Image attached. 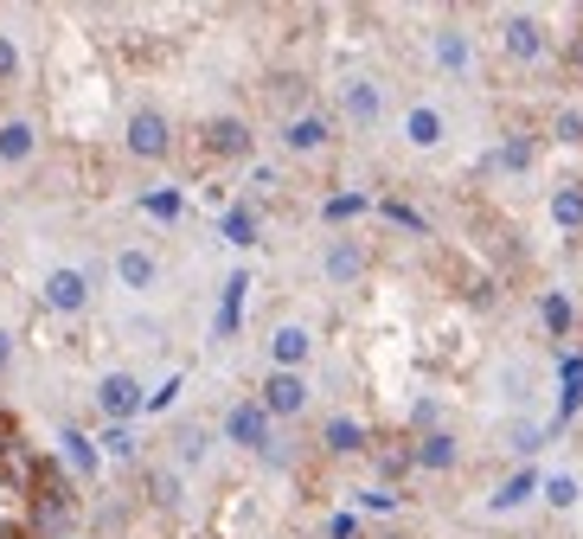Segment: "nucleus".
Instances as JSON below:
<instances>
[{
	"label": "nucleus",
	"mask_w": 583,
	"mask_h": 539,
	"mask_svg": "<svg viewBox=\"0 0 583 539\" xmlns=\"http://www.w3.org/2000/svg\"><path fill=\"white\" fill-rule=\"evenodd\" d=\"M224 443H238V450H263V457H270V411H263L256 398L231 405V411H224Z\"/></svg>",
	"instance_id": "1"
},
{
	"label": "nucleus",
	"mask_w": 583,
	"mask_h": 539,
	"mask_svg": "<svg viewBox=\"0 0 583 539\" xmlns=\"http://www.w3.org/2000/svg\"><path fill=\"white\" fill-rule=\"evenodd\" d=\"M122 142H129V154H135V161H161V154L174 148V129H167V116H161V110H135V116H129V135H122Z\"/></svg>",
	"instance_id": "2"
},
{
	"label": "nucleus",
	"mask_w": 583,
	"mask_h": 539,
	"mask_svg": "<svg viewBox=\"0 0 583 539\" xmlns=\"http://www.w3.org/2000/svg\"><path fill=\"white\" fill-rule=\"evenodd\" d=\"M256 405H263L270 418H295V411H308V380H301V373H270L263 392H256Z\"/></svg>",
	"instance_id": "3"
},
{
	"label": "nucleus",
	"mask_w": 583,
	"mask_h": 539,
	"mask_svg": "<svg viewBox=\"0 0 583 539\" xmlns=\"http://www.w3.org/2000/svg\"><path fill=\"white\" fill-rule=\"evenodd\" d=\"M97 405H103V418H135V411H147V392L135 373H110V380L97 385Z\"/></svg>",
	"instance_id": "4"
},
{
	"label": "nucleus",
	"mask_w": 583,
	"mask_h": 539,
	"mask_svg": "<svg viewBox=\"0 0 583 539\" xmlns=\"http://www.w3.org/2000/svg\"><path fill=\"white\" fill-rule=\"evenodd\" d=\"M340 110H346L353 129H378V122H385V90H378L372 77H353V84L340 90Z\"/></svg>",
	"instance_id": "5"
},
{
	"label": "nucleus",
	"mask_w": 583,
	"mask_h": 539,
	"mask_svg": "<svg viewBox=\"0 0 583 539\" xmlns=\"http://www.w3.org/2000/svg\"><path fill=\"white\" fill-rule=\"evenodd\" d=\"M45 302L58 308V315H77V308L90 302V276L84 270H52L45 276Z\"/></svg>",
	"instance_id": "6"
},
{
	"label": "nucleus",
	"mask_w": 583,
	"mask_h": 539,
	"mask_svg": "<svg viewBox=\"0 0 583 539\" xmlns=\"http://www.w3.org/2000/svg\"><path fill=\"white\" fill-rule=\"evenodd\" d=\"M501 45H507V58H546V26H539L532 13H513Z\"/></svg>",
	"instance_id": "7"
},
{
	"label": "nucleus",
	"mask_w": 583,
	"mask_h": 539,
	"mask_svg": "<svg viewBox=\"0 0 583 539\" xmlns=\"http://www.w3.org/2000/svg\"><path fill=\"white\" fill-rule=\"evenodd\" d=\"M116 276H122V289H154L161 283V264H154V251H142V244H129V251H116Z\"/></svg>",
	"instance_id": "8"
},
{
	"label": "nucleus",
	"mask_w": 583,
	"mask_h": 539,
	"mask_svg": "<svg viewBox=\"0 0 583 539\" xmlns=\"http://www.w3.org/2000/svg\"><path fill=\"white\" fill-rule=\"evenodd\" d=\"M442 135H449L442 110H430V103H410V110H404V142H410V148H437Z\"/></svg>",
	"instance_id": "9"
},
{
	"label": "nucleus",
	"mask_w": 583,
	"mask_h": 539,
	"mask_svg": "<svg viewBox=\"0 0 583 539\" xmlns=\"http://www.w3.org/2000/svg\"><path fill=\"white\" fill-rule=\"evenodd\" d=\"M206 148L224 154V161H244V154H251V129H244L238 116H219V122L206 129Z\"/></svg>",
	"instance_id": "10"
},
{
	"label": "nucleus",
	"mask_w": 583,
	"mask_h": 539,
	"mask_svg": "<svg viewBox=\"0 0 583 539\" xmlns=\"http://www.w3.org/2000/svg\"><path fill=\"white\" fill-rule=\"evenodd\" d=\"M308 328H276V334H270V360H276V373H295V366H301V360H308Z\"/></svg>",
	"instance_id": "11"
},
{
	"label": "nucleus",
	"mask_w": 583,
	"mask_h": 539,
	"mask_svg": "<svg viewBox=\"0 0 583 539\" xmlns=\"http://www.w3.org/2000/svg\"><path fill=\"white\" fill-rule=\"evenodd\" d=\"M33 148H38L33 122H0V161H7V167H20V161H33Z\"/></svg>",
	"instance_id": "12"
},
{
	"label": "nucleus",
	"mask_w": 583,
	"mask_h": 539,
	"mask_svg": "<svg viewBox=\"0 0 583 539\" xmlns=\"http://www.w3.org/2000/svg\"><path fill=\"white\" fill-rule=\"evenodd\" d=\"M551 219L564 231H583V180H564V187L551 193Z\"/></svg>",
	"instance_id": "13"
},
{
	"label": "nucleus",
	"mask_w": 583,
	"mask_h": 539,
	"mask_svg": "<svg viewBox=\"0 0 583 539\" xmlns=\"http://www.w3.org/2000/svg\"><path fill=\"white\" fill-rule=\"evenodd\" d=\"M360 270H365L360 244H353V238H333V244H328V276H333V283H353Z\"/></svg>",
	"instance_id": "14"
},
{
	"label": "nucleus",
	"mask_w": 583,
	"mask_h": 539,
	"mask_svg": "<svg viewBox=\"0 0 583 539\" xmlns=\"http://www.w3.org/2000/svg\"><path fill=\"white\" fill-rule=\"evenodd\" d=\"M321 443H328L333 457H353V450H365V424H353V418H328Z\"/></svg>",
	"instance_id": "15"
},
{
	"label": "nucleus",
	"mask_w": 583,
	"mask_h": 539,
	"mask_svg": "<svg viewBox=\"0 0 583 539\" xmlns=\"http://www.w3.org/2000/svg\"><path fill=\"white\" fill-rule=\"evenodd\" d=\"M295 154H315V148H328V122L321 116H295L289 122V135H283Z\"/></svg>",
	"instance_id": "16"
},
{
	"label": "nucleus",
	"mask_w": 583,
	"mask_h": 539,
	"mask_svg": "<svg viewBox=\"0 0 583 539\" xmlns=\"http://www.w3.org/2000/svg\"><path fill=\"white\" fill-rule=\"evenodd\" d=\"M469 58H474L469 33H437V65L442 72H469Z\"/></svg>",
	"instance_id": "17"
},
{
	"label": "nucleus",
	"mask_w": 583,
	"mask_h": 539,
	"mask_svg": "<svg viewBox=\"0 0 583 539\" xmlns=\"http://www.w3.org/2000/svg\"><path fill=\"white\" fill-rule=\"evenodd\" d=\"M532 488H539V475H532V469H519L513 482H501V495H494V514H507V507H526V501H532Z\"/></svg>",
	"instance_id": "18"
},
{
	"label": "nucleus",
	"mask_w": 583,
	"mask_h": 539,
	"mask_svg": "<svg viewBox=\"0 0 583 539\" xmlns=\"http://www.w3.org/2000/svg\"><path fill=\"white\" fill-rule=\"evenodd\" d=\"M410 457L424 462V469H455V437H442V430H437V437H424Z\"/></svg>",
	"instance_id": "19"
},
{
	"label": "nucleus",
	"mask_w": 583,
	"mask_h": 539,
	"mask_svg": "<svg viewBox=\"0 0 583 539\" xmlns=\"http://www.w3.org/2000/svg\"><path fill=\"white\" fill-rule=\"evenodd\" d=\"M244 289H251V276H231V283H224V302H219V334H231V328H238V308H244Z\"/></svg>",
	"instance_id": "20"
},
{
	"label": "nucleus",
	"mask_w": 583,
	"mask_h": 539,
	"mask_svg": "<svg viewBox=\"0 0 583 539\" xmlns=\"http://www.w3.org/2000/svg\"><path fill=\"white\" fill-rule=\"evenodd\" d=\"M219 231L231 238V244H256V219H251V206H231Z\"/></svg>",
	"instance_id": "21"
},
{
	"label": "nucleus",
	"mask_w": 583,
	"mask_h": 539,
	"mask_svg": "<svg viewBox=\"0 0 583 539\" xmlns=\"http://www.w3.org/2000/svg\"><path fill=\"white\" fill-rule=\"evenodd\" d=\"M65 462H72L77 475H97V450H90V437H77V430H65Z\"/></svg>",
	"instance_id": "22"
},
{
	"label": "nucleus",
	"mask_w": 583,
	"mask_h": 539,
	"mask_svg": "<svg viewBox=\"0 0 583 539\" xmlns=\"http://www.w3.org/2000/svg\"><path fill=\"white\" fill-rule=\"evenodd\" d=\"M571 321H578L571 296H546V328H551V334H571Z\"/></svg>",
	"instance_id": "23"
},
{
	"label": "nucleus",
	"mask_w": 583,
	"mask_h": 539,
	"mask_svg": "<svg viewBox=\"0 0 583 539\" xmlns=\"http://www.w3.org/2000/svg\"><path fill=\"white\" fill-rule=\"evenodd\" d=\"M142 212H154V219H180V193H167V187H161V193H147V199H142Z\"/></svg>",
	"instance_id": "24"
},
{
	"label": "nucleus",
	"mask_w": 583,
	"mask_h": 539,
	"mask_svg": "<svg viewBox=\"0 0 583 539\" xmlns=\"http://www.w3.org/2000/svg\"><path fill=\"white\" fill-rule=\"evenodd\" d=\"M365 212V193H340V199H328V219L340 226V219H360Z\"/></svg>",
	"instance_id": "25"
},
{
	"label": "nucleus",
	"mask_w": 583,
	"mask_h": 539,
	"mask_svg": "<svg viewBox=\"0 0 583 539\" xmlns=\"http://www.w3.org/2000/svg\"><path fill=\"white\" fill-rule=\"evenodd\" d=\"M103 450H110L116 462H129V457H135V437H129L122 424H110V430H103Z\"/></svg>",
	"instance_id": "26"
},
{
	"label": "nucleus",
	"mask_w": 583,
	"mask_h": 539,
	"mask_svg": "<svg viewBox=\"0 0 583 539\" xmlns=\"http://www.w3.org/2000/svg\"><path fill=\"white\" fill-rule=\"evenodd\" d=\"M501 167H513V174H519V167H532V142H526V135H513L507 148H501Z\"/></svg>",
	"instance_id": "27"
},
{
	"label": "nucleus",
	"mask_w": 583,
	"mask_h": 539,
	"mask_svg": "<svg viewBox=\"0 0 583 539\" xmlns=\"http://www.w3.org/2000/svg\"><path fill=\"white\" fill-rule=\"evenodd\" d=\"M546 501H551V507H571V501H578V482H571V475H551Z\"/></svg>",
	"instance_id": "28"
},
{
	"label": "nucleus",
	"mask_w": 583,
	"mask_h": 539,
	"mask_svg": "<svg viewBox=\"0 0 583 539\" xmlns=\"http://www.w3.org/2000/svg\"><path fill=\"white\" fill-rule=\"evenodd\" d=\"M13 77H20V45L0 33V84H13Z\"/></svg>",
	"instance_id": "29"
},
{
	"label": "nucleus",
	"mask_w": 583,
	"mask_h": 539,
	"mask_svg": "<svg viewBox=\"0 0 583 539\" xmlns=\"http://www.w3.org/2000/svg\"><path fill=\"white\" fill-rule=\"evenodd\" d=\"M360 507H365V514H392V507H398V495H392V488H365Z\"/></svg>",
	"instance_id": "30"
},
{
	"label": "nucleus",
	"mask_w": 583,
	"mask_h": 539,
	"mask_svg": "<svg viewBox=\"0 0 583 539\" xmlns=\"http://www.w3.org/2000/svg\"><path fill=\"white\" fill-rule=\"evenodd\" d=\"M174 392H180V380H167L161 392H147V411H167V405H174Z\"/></svg>",
	"instance_id": "31"
},
{
	"label": "nucleus",
	"mask_w": 583,
	"mask_h": 539,
	"mask_svg": "<svg viewBox=\"0 0 583 539\" xmlns=\"http://www.w3.org/2000/svg\"><path fill=\"white\" fill-rule=\"evenodd\" d=\"M558 135H564V142H583V116H578V110L558 116Z\"/></svg>",
	"instance_id": "32"
},
{
	"label": "nucleus",
	"mask_w": 583,
	"mask_h": 539,
	"mask_svg": "<svg viewBox=\"0 0 583 539\" xmlns=\"http://www.w3.org/2000/svg\"><path fill=\"white\" fill-rule=\"evenodd\" d=\"M7 366H13V334L0 328V373H7Z\"/></svg>",
	"instance_id": "33"
}]
</instances>
